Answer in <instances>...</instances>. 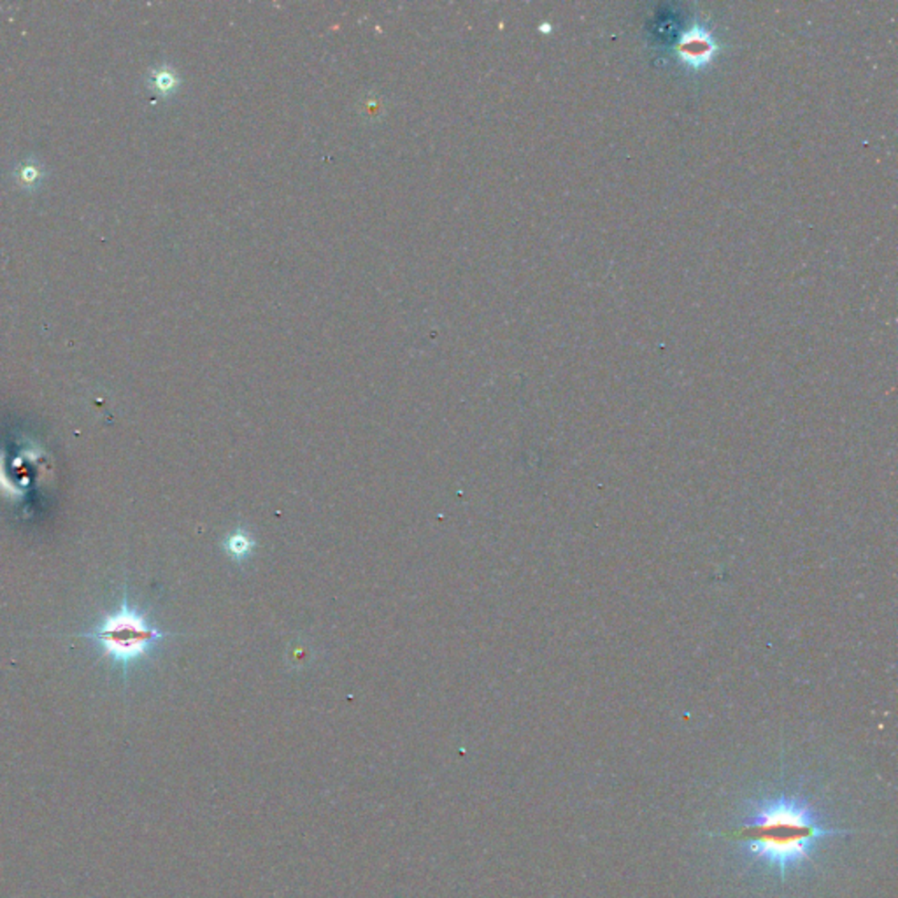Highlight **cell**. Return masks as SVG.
Segmentation results:
<instances>
[{"label":"cell","instance_id":"3957f363","mask_svg":"<svg viewBox=\"0 0 898 898\" xmlns=\"http://www.w3.org/2000/svg\"><path fill=\"white\" fill-rule=\"evenodd\" d=\"M677 51H679V57L684 64H688L690 68H704L705 64H709L716 53V45L713 41V37L700 30V28H694L690 30L683 39L681 43L677 46Z\"/></svg>","mask_w":898,"mask_h":898},{"label":"cell","instance_id":"6da1fadb","mask_svg":"<svg viewBox=\"0 0 898 898\" xmlns=\"http://www.w3.org/2000/svg\"><path fill=\"white\" fill-rule=\"evenodd\" d=\"M846 833L825 820L804 789L781 786L746 799L737 823L721 837L746 869L786 884L814 865L825 842Z\"/></svg>","mask_w":898,"mask_h":898},{"label":"cell","instance_id":"7a4b0ae2","mask_svg":"<svg viewBox=\"0 0 898 898\" xmlns=\"http://www.w3.org/2000/svg\"><path fill=\"white\" fill-rule=\"evenodd\" d=\"M167 632L157 629L148 614L131 604L125 591L120 607L104 616V620L90 632L78 633L76 637L87 639L97 644L102 656L110 658L123 674L139 660L146 658L167 637Z\"/></svg>","mask_w":898,"mask_h":898},{"label":"cell","instance_id":"277c9868","mask_svg":"<svg viewBox=\"0 0 898 898\" xmlns=\"http://www.w3.org/2000/svg\"><path fill=\"white\" fill-rule=\"evenodd\" d=\"M255 548V540L246 532H234L224 540V549L232 559H246Z\"/></svg>","mask_w":898,"mask_h":898}]
</instances>
